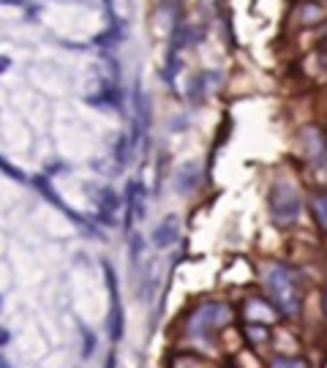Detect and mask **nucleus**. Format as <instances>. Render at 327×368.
Segmentation results:
<instances>
[{"mask_svg": "<svg viewBox=\"0 0 327 368\" xmlns=\"http://www.w3.org/2000/svg\"><path fill=\"white\" fill-rule=\"evenodd\" d=\"M265 289L270 295V303L279 309L283 317H295L300 311V303H303L300 284H297V276L289 268L268 265L265 268Z\"/></svg>", "mask_w": 327, "mask_h": 368, "instance_id": "obj_1", "label": "nucleus"}, {"mask_svg": "<svg viewBox=\"0 0 327 368\" xmlns=\"http://www.w3.org/2000/svg\"><path fill=\"white\" fill-rule=\"evenodd\" d=\"M232 320V309L224 303H202L191 320H188V335L194 341H213L216 333Z\"/></svg>", "mask_w": 327, "mask_h": 368, "instance_id": "obj_2", "label": "nucleus"}, {"mask_svg": "<svg viewBox=\"0 0 327 368\" xmlns=\"http://www.w3.org/2000/svg\"><path fill=\"white\" fill-rule=\"evenodd\" d=\"M268 205H270V216L273 221L281 227H289L300 219V194L297 188L289 183H276L270 188V196H268Z\"/></svg>", "mask_w": 327, "mask_h": 368, "instance_id": "obj_3", "label": "nucleus"}, {"mask_svg": "<svg viewBox=\"0 0 327 368\" xmlns=\"http://www.w3.org/2000/svg\"><path fill=\"white\" fill-rule=\"evenodd\" d=\"M180 237V219L178 216H167L156 230H153V243L156 248H169L172 243H178Z\"/></svg>", "mask_w": 327, "mask_h": 368, "instance_id": "obj_4", "label": "nucleus"}, {"mask_svg": "<svg viewBox=\"0 0 327 368\" xmlns=\"http://www.w3.org/2000/svg\"><path fill=\"white\" fill-rule=\"evenodd\" d=\"M199 183V164L196 161H188L178 169V178H175V188L180 194H191Z\"/></svg>", "mask_w": 327, "mask_h": 368, "instance_id": "obj_5", "label": "nucleus"}, {"mask_svg": "<svg viewBox=\"0 0 327 368\" xmlns=\"http://www.w3.org/2000/svg\"><path fill=\"white\" fill-rule=\"evenodd\" d=\"M248 317L254 324H268L273 320V306H265L262 300H254V303H248Z\"/></svg>", "mask_w": 327, "mask_h": 368, "instance_id": "obj_6", "label": "nucleus"}, {"mask_svg": "<svg viewBox=\"0 0 327 368\" xmlns=\"http://www.w3.org/2000/svg\"><path fill=\"white\" fill-rule=\"evenodd\" d=\"M311 208H314V216L322 224V230H327V194H317L311 199Z\"/></svg>", "mask_w": 327, "mask_h": 368, "instance_id": "obj_7", "label": "nucleus"}, {"mask_svg": "<svg viewBox=\"0 0 327 368\" xmlns=\"http://www.w3.org/2000/svg\"><path fill=\"white\" fill-rule=\"evenodd\" d=\"M270 368H303V363H300V360H295V358H276Z\"/></svg>", "mask_w": 327, "mask_h": 368, "instance_id": "obj_8", "label": "nucleus"}, {"mask_svg": "<svg viewBox=\"0 0 327 368\" xmlns=\"http://www.w3.org/2000/svg\"><path fill=\"white\" fill-rule=\"evenodd\" d=\"M248 338H256V341H265V338H268V330H265V327H256V324L251 322V327H248Z\"/></svg>", "mask_w": 327, "mask_h": 368, "instance_id": "obj_9", "label": "nucleus"}, {"mask_svg": "<svg viewBox=\"0 0 327 368\" xmlns=\"http://www.w3.org/2000/svg\"><path fill=\"white\" fill-rule=\"evenodd\" d=\"M3 341H6V333H3V330H0V344H3Z\"/></svg>", "mask_w": 327, "mask_h": 368, "instance_id": "obj_10", "label": "nucleus"}]
</instances>
